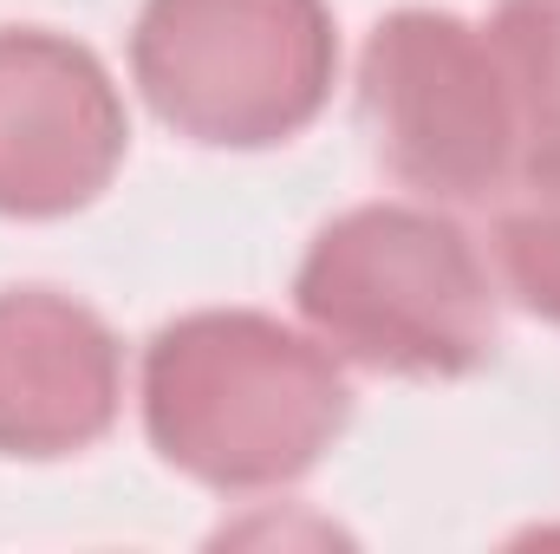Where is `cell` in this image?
Listing matches in <instances>:
<instances>
[{
    "instance_id": "obj_1",
    "label": "cell",
    "mask_w": 560,
    "mask_h": 554,
    "mask_svg": "<svg viewBox=\"0 0 560 554\" xmlns=\"http://www.w3.org/2000/svg\"><path fill=\"white\" fill-rule=\"evenodd\" d=\"M138 399L150 450L222 496L300 483L352 424L339 353L255 307H202L156 326Z\"/></svg>"
},
{
    "instance_id": "obj_3",
    "label": "cell",
    "mask_w": 560,
    "mask_h": 554,
    "mask_svg": "<svg viewBox=\"0 0 560 554\" xmlns=\"http://www.w3.org/2000/svg\"><path fill=\"white\" fill-rule=\"evenodd\" d=\"M131 79L156 125L202 150L300 138L339 79L326 0H143Z\"/></svg>"
},
{
    "instance_id": "obj_6",
    "label": "cell",
    "mask_w": 560,
    "mask_h": 554,
    "mask_svg": "<svg viewBox=\"0 0 560 554\" xmlns=\"http://www.w3.org/2000/svg\"><path fill=\"white\" fill-rule=\"evenodd\" d=\"M125 405L118 333L59 287L0 293V457L52 463L92 450Z\"/></svg>"
},
{
    "instance_id": "obj_5",
    "label": "cell",
    "mask_w": 560,
    "mask_h": 554,
    "mask_svg": "<svg viewBox=\"0 0 560 554\" xmlns=\"http://www.w3.org/2000/svg\"><path fill=\"white\" fill-rule=\"evenodd\" d=\"M131 150L105 59L52 26H0V216L59 222L98 203Z\"/></svg>"
},
{
    "instance_id": "obj_2",
    "label": "cell",
    "mask_w": 560,
    "mask_h": 554,
    "mask_svg": "<svg viewBox=\"0 0 560 554\" xmlns=\"http://www.w3.org/2000/svg\"><path fill=\"white\" fill-rule=\"evenodd\" d=\"M319 346L392 379H463L495 353V287L469 229L423 203L332 216L293 275Z\"/></svg>"
},
{
    "instance_id": "obj_8",
    "label": "cell",
    "mask_w": 560,
    "mask_h": 554,
    "mask_svg": "<svg viewBox=\"0 0 560 554\" xmlns=\"http://www.w3.org/2000/svg\"><path fill=\"white\" fill-rule=\"evenodd\" d=\"M495 262H502L509 293L535 320L560 326V176L522 189L502 209V222H495Z\"/></svg>"
},
{
    "instance_id": "obj_4",
    "label": "cell",
    "mask_w": 560,
    "mask_h": 554,
    "mask_svg": "<svg viewBox=\"0 0 560 554\" xmlns=\"http://www.w3.org/2000/svg\"><path fill=\"white\" fill-rule=\"evenodd\" d=\"M359 125L372 157L430 203H489L522 176V125L489 26L398 7L359 53Z\"/></svg>"
},
{
    "instance_id": "obj_7",
    "label": "cell",
    "mask_w": 560,
    "mask_h": 554,
    "mask_svg": "<svg viewBox=\"0 0 560 554\" xmlns=\"http://www.w3.org/2000/svg\"><path fill=\"white\" fill-rule=\"evenodd\" d=\"M509 92H515V125H522V176L515 189L555 183L560 176V0H495L482 20Z\"/></svg>"
}]
</instances>
